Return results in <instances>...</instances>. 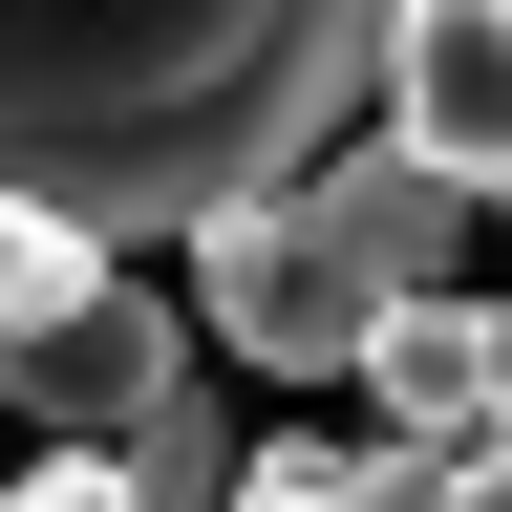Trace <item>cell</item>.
Returning a JSON list of instances; mask_svg holds the SVG:
<instances>
[{
    "label": "cell",
    "mask_w": 512,
    "mask_h": 512,
    "mask_svg": "<svg viewBox=\"0 0 512 512\" xmlns=\"http://www.w3.org/2000/svg\"><path fill=\"white\" fill-rule=\"evenodd\" d=\"M427 0H0V192L128 235H214L406 86Z\"/></svg>",
    "instance_id": "6da1fadb"
},
{
    "label": "cell",
    "mask_w": 512,
    "mask_h": 512,
    "mask_svg": "<svg viewBox=\"0 0 512 512\" xmlns=\"http://www.w3.org/2000/svg\"><path fill=\"white\" fill-rule=\"evenodd\" d=\"M470 214H491V192L448 171V150L363 128V150H320L299 192H256V214L192 235V320H214L235 363H278V384H363L384 320L470 299Z\"/></svg>",
    "instance_id": "7a4b0ae2"
},
{
    "label": "cell",
    "mask_w": 512,
    "mask_h": 512,
    "mask_svg": "<svg viewBox=\"0 0 512 512\" xmlns=\"http://www.w3.org/2000/svg\"><path fill=\"white\" fill-rule=\"evenodd\" d=\"M0 406L64 427V448H150L192 406V342H171V299H128V256H107L86 299H43L22 342H0Z\"/></svg>",
    "instance_id": "3957f363"
},
{
    "label": "cell",
    "mask_w": 512,
    "mask_h": 512,
    "mask_svg": "<svg viewBox=\"0 0 512 512\" xmlns=\"http://www.w3.org/2000/svg\"><path fill=\"white\" fill-rule=\"evenodd\" d=\"M384 427L406 448H512V299H427V320H384Z\"/></svg>",
    "instance_id": "277c9868"
},
{
    "label": "cell",
    "mask_w": 512,
    "mask_h": 512,
    "mask_svg": "<svg viewBox=\"0 0 512 512\" xmlns=\"http://www.w3.org/2000/svg\"><path fill=\"white\" fill-rule=\"evenodd\" d=\"M342 512H512V448H406V427H384L342 470Z\"/></svg>",
    "instance_id": "5b68a950"
},
{
    "label": "cell",
    "mask_w": 512,
    "mask_h": 512,
    "mask_svg": "<svg viewBox=\"0 0 512 512\" xmlns=\"http://www.w3.org/2000/svg\"><path fill=\"white\" fill-rule=\"evenodd\" d=\"M0 512H150V491H128V448H64V470H22Z\"/></svg>",
    "instance_id": "8992f818"
},
{
    "label": "cell",
    "mask_w": 512,
    "mask_h": 512,
    "mask_svg": "<svg viewBox=\"0 0 512 512\" xmlns=\"http://www.w3.org/2000/svg\"><path fill=\"white\" fill-rule=\"evenodd\" d=\"M342 470H363V448H256V491H235V512H342Z\"/></svg>",
    "instance_id": "52a82bcc"
}]
</instances>
